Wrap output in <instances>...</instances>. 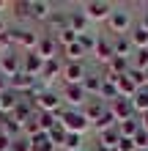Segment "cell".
I'll return each mask as SVG.
<instances>
[{
	"label": "cell",
	"mask_w": 148,
	"mask_h": 151,
	"mask_svg": "<svg viewBox=\"0 0 148 151\" xmlns=\"http://www.w3.org/2000/svg\"><path fill=\"white\" fill-rule=\"evenodd\" d=\"M58 121H60V127H63L66 132H74V135H85L91 127V121L85 118V113L82 110H71V107H63V110H58Z\"/></svg>",
	"instance_id": "obj_1"
},
{
	"label": "cell",
	"mask_w": 148,
	"mask_h": 151,
	"mask_svg": "<svg viewBox=\"0 0 148 151\" xmlns=\"http://www.w3.org/2000/svg\"><path fill=\"white\" fill-rule=\"evenodd\" d=\"M107 28L112 36H129L132 33V14L126 8H112L110 19H107Z\"/></svg>",
	"instance_id": "obj_2"
},
{
	"label": "cell",
	"mask_w": 148,
	"mask_h": 151,
	"mask_svg": "<svg viewBox=\"0 0 148 151\" xmlns=\"http://www.w3.org/2000/svg\"><path fill=\"white\" fill-rule=\"evenodd\" d=\"M33 107H36V113H58L63 110V96H58L52 88H47L33 99Z\"/></svg>",
	"instance_id": "obj_3"
},
{
	"label": "cell",
	"mask_w": 148,
	"mask_h": 151,
	"mask_svg": "<svg viewBox=\"0 0 148 151\" xmlns=\"http://www.w3.org/2000/svg\"><path fill=\"white\" fill-rule=\"evenodd\" d=\"M82 14L88 17V22H107L112 14V6L107 0H88L82 6Z\"/></svg>",
	"instance_id": "obj_4"
},
{
	"label": "cell",
	"mask_w": 148,
	"mask_h": 151,
	"mask_svg": "<svg viewBox=\"0 0 148 151\" xmlns=\"http://www.w3.org/2000/svg\"><path fill=\"white\" fill-rule=\"evenodd\" d=\"M88 99H91V96L85 93L82 85H66V88H63V102H66L71 110H82V104L88 102Z\"/></svg>",
	"instance_id": "obj_5"
},
{
	"label": "cell",
	"mask_w": 148,
	"mask_h": 151,
	"mask_svg": "<svg viewBox=\"0 0 148 151\" xmlns=\"http://www.w3.org/2000/svg\"><path fill=\"white\" fill-rule=\"evenodd\" d=\"M22 72V55H16V52H3L0 55V74H6L8 80H11L14 74Z\"/></svg>",
	"instance_id": "obj_6"
},
{
	"label": "cell",
	"mask_w": 148,
	"mask_h": 151,
	"mask_svg": "<svg viewBox=\"0 0 148 151\" xmlns=\"http://www.w3.org/2000/svg\"><path fill=\"white\" fill-rule=\"evenodd\" d=\"M58 52H60V47H58L55 36H49V33H41L39 47H36V55H39V58H44V60H55V58H58Z\"/></svg>",
	"instance_id": "obj_7"
},
{
	"label": "cell",
	"mask_w": 148,
	"mask_h": 151,
	"mask_svg": "<svg viewBox=\"0 0 148 151\" xmlns=\"http://www.w3.org/2000/svg\"><path fill=\"white\" fill-rule=\"evenodd\" d=\"M85 74H88V69H85V63L80 60V63H63V83L66 85H82Z\"/></svg>",
	"instance_id": "obj_8"
},
{
	"label": "cell",
	"mask_w": 148,
	"mask_h": 151,
	"mask_svg": "<svg viewBox=\"0 0 148 151\" xmlns=\"http://www.w3.org/2000/svg\"><path fill=\"white\" fill-rule=\"evenodd\" d=\"M107 107H110V113H112V115H115V121H118V124H121V121H126V118H132V115H134L132 99H121V96H118V99H112V102L107 104Z\"/></svg>",
	"instance_id": "obj_9"
},
{
	"label": "cell",
	"mask_w": 148,
	"mask_h": 151,
	"mask_svg": "<svg viewBox=\"0 0 148 151\" xmlns=\"http://www.w3.org/2000/svg\"><path fill=\"white\" fill-rule=\"evenodd\" d=\"M49 14H52V3H47V0H30L28 19H33V22H47Z\"/></svg>",
	"instance_id": "obj_10"
},
{
	"label": "cell",
	"mask_w": 148,
	"mask_h": 151,
	"mask_svg": "<svg viewBox=\"0 0 148 151\" xmlns=\"http://www.w3.org/2000/svg\"><path fill=\"white\" fill-rule=\"evenodd\" d=\"M39 39H41V33H36V30H22V28L16 30V47L22 52H36Z\"/></svg>",
	"instance_id": "obj_11"
},
{
	"label": "cell",
	"mask_w": 148,
	"mask_h": 151,
	"mask_svg": "<svg viewBox=\"0 0 148 151\" xmlns=\"http://www.w3.org/2000/svg\"><path fill=\"white\" fill-rule=\"evenodd\" d=\"M93 55H96V60H99V63H104V66H107L110 60L115 58V52H112V36H99Z\"/></svg>",
	"instance_id": "obj_12"
},
{
	"label": "cell",
	"mask_w": 148,
	"mask_h": 151,
	"mask_svg": "<svg viewBox=\"0 0 148 151\" xmlns=\"http://www.w3.org/2000/svg\"><path fill=\"white\" fill-rule=\"evenodd\" d=\"M104 110H107V102H102L99 96H91V99L82 104V113H85V118L91 121V127H93V124L99 121V115H102Z\"/></svg>",
	"instance_id": "obj_13"
},
{
	"label": "cell",
	"mask_w": 148,
	"mask_h": 151,
	"mask_svg": "<svg viewBox=\"0 0 148 151\" xmlns=\"http://www.w3.org/2000/svg\"><path fill=\"white\" fill-rule=\"evenodd\" d=\"M41 69H44V58H39L36 52H25L22 55V72L30 77H41Z\"/></svg>",
	"instance_id": "obj_14"
},
{
	"label": "cell",
	"mask_w": 148,
	"mask_h": 151,
	"mask_svg": "<svg viewBox=\"0 0 148 151\" xmlns=\"http://www.w3.org/2000/svg\"><path fill=\"white\" fill-rule=\"evenodd\" d=\"M33 115H36V107H33V102L28 99V96H22L19 104H16L14 113H11V118H14L16 124H25V121H30Z\"/></svg>",
	"instance_id": "obj_15"
},
{
	"label": "cell",
	"mask_w": 148,
	"mask_h": 151,
	"mask_svg": "<svg viewBox=\"0 0 148 151\" xmlns=\"http://www.w3.org/2000/svg\"><path fill=\"white\" fill-rule=\"evenodd\" d=\"M60 74H63V63H60V58H55V60H44V69H41V77L39 80L49 88V83L55 77H60Z\"/></svg>",
	"instance_id": "obj_16"
},
{
	"label": "cell",
	"mask_w": 148,
	"mask_h": 151,
	"mask_svg": "<svg viewBox=\"0 0 148 151\" xmlns=\"http://www.w3.org/2000/svg\"><path fill=\"white\" fill-rule=\"evenodd\" d=\"M112 52H115V58L132 60L134 47H132V41H129V36H112Z\"/></svg>",
	"instance_id": "obj_17"
},
{
	"label": "cell",
	"mask_w": 148,
	"mask_h": 151,
	"mask_svg": "<svg viewBox=\"0 0 148 151\" xmlns=\"http://www.w3.org/2000/svg\"><path fill=\"white\" fill-rule=\"evenodd\" d=\"M44 25L49 28V36H58L63 28H69V11H52Z\"/></svg>",
	"instance_id": "obj_18"
},
{
	"label": "cell",
	"mask_w": 148,
	"mask_h": 151,
	"mask_svg": "<svg viewBox=\"0 0 148 151\" xmlns=\"http://www.w3.org/2000/svg\"><path fill=\"white\" fill-rule=\"evenodd\" d=\"M19 99H22V96L16 93V91H11V88L3 91V93H0V115H11L14 107L19 104Z\"/></svg>",
	"instance_id": "obj_19"
},
{
	"label": "cell",
	"mask_w": 148,
	"mask_h": 151,
	"mask_svg": "<svg viewBox=\"0 0 148 151\" xmlns=\"http://www.w3.org/2000/svg\"><path fill=\"white\" fill-rule=\"evenodd\" d=\"M102 74L99 72H88L85 74V80H82V88H85V93L88 96H99V91H102Z\"/></svg>",
	"instance_id": "obj_20"
},
{
	"label": "cell",
	"mask_w": 148,
	"mask_h": 151,
	"mask_svg": "<svg viewBox=\"0 0 148 151\" xmlns=\"http://www.w3.org/2000/svg\"><path fill=\"white\" fill-rule=\"evenodd\" d=\"M69 28H71L77 36H80V33H88V17L82 14V8L80 11H69Z\"/></svg>",
	"instance_id": "obj_21"
},
{
	"label": "cell",
	"mask_w": 148,
	"mask_h": 151,
	"mask_svg": "<svg viewBox=\"0 0 148 151\" xmlns=\"http://www.w3.org/2000/svg\"><path fill=\"white\" fill-rule=\"evenodd\" d=\"M28 143H30V151H55V143L49 140L47 132H39V135L28 137Z\"/></svg>",
	"instance_id": "obj_22"
},
{
	"label": "cell",
	"mask_w": 148,
	"mask_h": 151,
	"mask_svg": "<svg viewBox=\"0 0 148 151\" xmlns=\"http://www.w3.org/2000/svg\"><path fill=\"white\" fill-rule=\"evenodd\" d=\"M118 132H121V137H134L137 132H140V115H132V118L121 121L118 124Z\"/></svg>",
	"instance_id": "obj_23"
},
{
	"label": "cell",
	"mask_w": 148,
	"mask_h": 151,
	"mask_svg": "<svg viewBox=\"0 0 148 151\" xmlns=\"http://www.w3.org/2000/svg\"><path fill=\"white\" fill-rule=\"evenodd\" d=\"M129 41H132L134 52H137V50H148V30H143L140 25H134L132 33H129Z\"/></svg>",
	"instance_id": "obj_24"
},
{
	"label": "cell",
	"mask_w": 148,
	"mask_h": 151,
	"mask_svg": "<svg viewBox=\"0 0 148 151\" xmlns=\"http://www.w3.org/2000/svg\"><path fill=\"white\" fill-rule=\"evenodd\" d=\"M132 107H134V115H143L148 113V88H137V93L132 96Z\"/></svg>",
	"instance_id": "obj_25"
},
{
	"label": "cell",
	"mask_w": 148,
	"mask_h": 151,
	"mask_svg": "<svg viewBox=\"0 0 148 151\" xmlns=\"http://www.w3.org/2000/svg\"><path fill=\"white\" fill-rule=\"evenodd\" d=\"M118 96H121V99H132V96L137 93V85L132 83V77H129V74H124V77H118Z\"/></svg>",
	"instance_id": "obj_26"
},
{
	"label": "cell",
	"mask_w": 148,
	"mask_h": 151,
	"mask_svg": "<svg viewBox=\"0 0 148 151\" xmlns=\"http://www.w3.org/2000/svg\"><path fill=\"white\" fill-rule=\"evenodd\" d=\"M118 140H121V132H118V127H112V129H107V132H99V143H102L104 148H107V151H115Z\"/></svg>",
	"instance_id": "obj_27"
},
{
	"label": "cell",
	"mask_w": 148,
	"mask_h": 151,
	"mask_svg": "<svg viewBox=\"0 0 148 151\" xmlns=\"http://www.w3.org/2000/svg\"><path fill=\"white\" fill-rule=\"evenodd\" d=\"M96 41H99V36L93 30H88V33H80L77 36V44L85 50V55H93V50H96Z\"/></svg>",
	"instance_id": "obj_28"
},
{
	"label": "cell",
	"mask_w": 148,
	"mask_h": 151,
	"mask_svg": "<svg viewBox=\"0 0 148 151\" xmlns=\"http://www.w3.org/2000/svg\"><path fill=\"white\" fill-rule=\"evenodd\" d=\"M36 121H39V129H41V132H52V129L60 124L55 113H36Z\"/></svg>",
	"instance_id": "obj_29"
},
{
	"label": "cell",
	"mask_w": 148,
	"mask_h": 151,
	"mask_svg": "<svg viewBox=\"0 0 148 151\" xmlns=\"http://www.w3.org/2000/svg\"><path fill=\"white\" fill-rule=\"evenodd\" d=\"M112 127H118V121H115V115H112L110 107H107V110L99 115V121L93 124V129H96V132H107V129H112Z\"/></svg>",
	"instance_id": "obj_30"
},
{
	"label": "cell",
	"mask_w": 148,
	"mask_h": 151,
	"mask_svg": "<svg viewBox=\"0 0 148 151\" xmlns=\"http://www.w3.org/2000/svg\"><path fill=\"white\" fill-rule=\"evenodd\" d=\"M63 55H66V63H80L85 58V50L80 44H71V47H63Z\"/></svg>",
	"instance_id": "obj_31"
},
{
	"label": "cell",
	"mask_w": 148,
	"mask_h": 151,
	"mask_svg": "<svg viewBox=\"0 0 148 151\" xmlns=\"http://www.w3.org/2000/svg\"><path fill=\"white\" fill-rule=\"evenodd\" d=\"M55 41H58L60 50H63V47H71V44H77V33H74L71 28H63V30L55 36Z\"/></svg>",
	"instance_id": "obj_32"
},
{
	"label": "cell",
	"mask_w": 148,
	"mask_h": 151,
	"mask_svg": "<svg viewBox=\"0 0 148 151\" xmlns=\"http://www.w3.org/2000/svg\"><path fill=\"white\" fill-rule=\"evenodd\" d=\"M63 151H82V135L66 132V143H63Z\"/></svg>",
	"instance_id": "obj_33"
},
{
	"label": "cell",
	"mask_w": 148,
	"mask_h": 151,
	"mask_svg": "<svg viewBox=\"0 0 148 151\" xmlns=\"http://www.w3.org/2000/svg\"><path fill=\"white\" fill-rule=\"evenodd\" d=\"M132 69L148 72V50H137L134 55H132Z\"/></svg>",
	"instance_id": "obj_34"
},
{
	"label": "cell",
	"mask_w": 148,
	"mask_h": 151,
	"mask_svg": "<svg viewBox=\"0 0 148 151\" xmlns=\"http://www.w3.org/2000/svg\"><path fill=\"white\" fill-rule=\"evenodd\" d=\"M47 135H49V140H52V143H55V148H58V146L63 148V143H66V129L60 127V124H58V127L52 129V132H47Z\"/></svg>",
	"instance_id": "obj_35"
},
{
	"label": "cell",
	"mask_w": 148,
	"mask_h": 151,
	"mask_svg": "<svg viewBox=\"0 0 148 151\" xmlns=\"http://www.w3.org/2000/svg\"><path fill=\"white\" fill-rule=\"evenodd\" d=\"M115 151H137L134 137H121V140H118V146H115Z\"/></svg>",
	"instance_id": "obj_36"
},
{
	"label": "cell",
	"mask_w": 148,
	"mask_h": 151,
	"mask_svg": "<svg viewBox=\"0 0 148 151\" xmlns=\"http://www.w3.org/2000/svg\"><path fill=\"white\" fill-rule=\"evenodd\" d=\"M11 6H14V14H16V17H28L30 0H16V3H11Z\"/></svg>",
	"instance_id": "obj_37"
},
{
	"label": "cell",
	"mask_w": 148,
	"mask_h": 151,
	"mask_svg": "<svg viewBox=\"0 0 148 151\" xmlns=\"http://www.w3.org/2000/svg\"><path fill=\"white\" fill-rule=\"evenodd\" d=\"M11 151H30V143H28V137H16L14 143H11Z\"/></svg>",
	"instance_id": "obj_38"
},
{
	"label": "cell",
	"mask_w": 148,
	"mask_h": 151,
	"mask_svg": "<svg viewBox=\"0 0 148 151\" xmlns=\"http://www.w3.org/2000/svg\"><path fill=\"white\" fill-rule=\"evenodd\" d=\"M134 143H137V148H148V132L145 129H140L134 135Z\"/></svg>",
	"instance_id": "obj_39"
},
{
	"label": "cell",
	"mask_w": 148,
	"mask_h": 151,
	"mask_svg": "<svg viewBox=\"0 0 148 151\" xmlns=\"http://www.w3.org/2000/svg\"><path fill=\"white\" fill-rule=\"evenodd\" d=\"M11 143H14V140L8 137V135H3V132H0V151H11Z\"/></svg>",
	"instance_id": "obj_40"
},
{
	"label": "cell",
	"mask_w": 148,
	"mask_h": 151,
	"mask_svg": "<svg viewBox=\"0 0 148 151\" xmlns=\"http://www.w3.org/2000/svg\"><path fill=\"white\" fill-rule=\"evenodd\" d=\"M3 91H8V77L0 74V93H3Z\"/></svg>",
	"instance_id": "obj_41"
},
{
	"label": "cell",
	"mask_w": 148,
	"mask_h": 151,
	"mask_svg": "<svg viewBox=\"0 0 148 151\" xmlns=\"http://www.w3.org/2000/svg\"><path fill=\"white\" fill-rule=\"evenodd\" d=\"M140 129H145V132H148V113H143V115H140Z\"/></svg>",
	"instance_id": "obj_42"
},
{
	"label": "cell",
	"mask_w": 148,
	"mask_h": 151,
	"mask_svg": "<svg viewBox=\"0 0 148 151\" xmlns=\"http://www.w3.org/2000/svg\"><path fill=\"white\" fill-rule=\"evenodd\" d=\"M140 28L148 30V11H143V17H140Z\"/></svg>",
	"instance_id": "obj_43"
},
{
	"label": "cell",
	"mask_w": 148,
	"mask_h": 151,
	"mask_svg": "<svg viewBox=\"0 0 148 151\" xmlns=\"http://www.w3.org/2000/svg\"><path fill=\"white\" fill-rule=\"evenodd\" d=\"M6 30H8V25H6V19H3V17H0V36H3Z\"/></svg>",
	"instance_id": "obj_44"
},
{
	"label": "cell",
	"mask_w": 148,
	"mask_h": 151,
	"mask_svg": "<svg viewBox=\"0 0 148 151\" xmlns=\"http://www.w3.org/2000/svg\"><path fill=\"white\" fill-rule=\"evenodd\" d=\"M11 3H8V0H0V11H3V8H8Z\"/></svg>",
	"instance_id": "obj_45"
},
{
	"label": "cell",
	"mask_w": 148,
	"mask_h": 151,
	"mask_svg": "<svg viewBox=\"0 0 148 151\" xmlns=\"http://www.w3.org/2000/svg\"><path fill=\"white\" fill-rule=\"evenodd\" d=\"M145 88H148V72H145Z\"/></svg>",
	"instance_id": "obj_46"
},
{
	"label": "cell",
	"mask_w": 148,
	"mask_h": 151,
	"mask_svg": "<svg viewBox=\"0 0 148 151\" xmlns=\"http://www.w3.org/2000/svg\"><path fill=\"white\" fill-rule=\"evenodd\" d=\"M137 151H148V148H137Z\"/></svg>",
	"instance_id": "obj_47"
},
{
	"label": "cell",
	"mask_w": 148,
	"mask_h": 151,
	"mask_svg": "<svg viewBox=\"0 0 148 151\" xmlns=\"http://www.w3.org/2000/svg\"><path fill=\"white\" fill-rule=\"evenodd\" d=\"M82 151H85V148H82Z\"/></svg>",
	"instance_id": "obj_48"
}]
</instances>
